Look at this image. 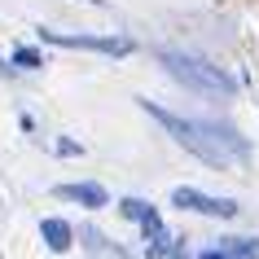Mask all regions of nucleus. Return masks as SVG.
Here are the masks:
<instances>
[{
    "label": "nucleus",
    "mask_w": 259,
    "mask_h": 259,
    "mask_svg": "<svg viewBox=\"0 0 259 259\" xmlns=\"http://www.w3.org/2000/svg\"><path fill=\"white\" fill-rule=\"evenodd\" d=\"M57 198H70V202H79V206H106L110 202L101 185H62Z\"/></svg>",
    "instance_id": "5"
},
{
    "label": "nucleus",
    "mask_w": 259,
    "mask_h": 259,
    "mask_svg": "<svg viewBox=\"0 0 259 259\" xmlns=\"http://www.w3.org/2000/svg\"><path fill=\"white\" fill-rule=\"evenodd\" d=\"M224 259H255L259 255V237H242V242H224V250H220Z\"/></svg>",
    "instance_id": "7"
},
{
    "label": "nucleus",
    "mask_w": 259,
    "mask_h": 259,
    "mask_svg": "<svg viewBox=\"0 0 259 259\" xmlns=\"http://www.w3.org/2000/svg\"><path fill=\"white\" fill-rule=\"evenodd\" d=\"M14 62H18V66H27V70H35V66H40V53H35V49H18Z\"/></svg>",
    "instance_id": "10"
},
{
    "label": "nucleus",
    "mask_w": 259,
    "mask_h": 259,
    "mask_svg": "<svg viewBox=\"0 0 259 259\" xmlns=\"http://www.w3.org/2000/svg\"><path fill=\"white\" fill-rule=\"evenodd\" d=\"M171 255V237H158V242H150V259H167Z\"/></svg>",
    "instance_id": "11"
},
{
    "label": "nucleus",
    "mask_w": 259,
    "mask_h": 259,
    "mask_svg": "<svg viewBox=\"0 0 259 259\" xmlns=\"http://www.w3.org/2000/svg\"><path fill=\"white\" fill-rule=\"evenodd\" d=\"M88 5H106V0H88Z\"/></svg>",
    "instance_id": "13"
},
{
    "label": "nucleus",
    "mask_w": 259,
    "mask_h": 259,
    "mask_svg": "<svg viewBox=\"0 0 259 259\" xmlns=\"http://www.w3.org/2000/svg\"><path fill=\"white\" fill-rule=\"evenodd\" d=\"M202 259H224V255H220V250H206V255Z\"/></svg>",
    "instance_id": "12"
},
{
    "label": "nucleus",
    "mask_w": 259,
    "mask_h": 259,
    "mask_svg": "<svg viewBox=\"0 0 259 259\" xmlns=\"http://www.w3.org/2000/svg\"><path fill=\"white\" fill-rule=\"evenodd\" d=\"M141 229H145V237H150V242H158V237H167V229H163V220H158V211H150V215L141 220Z\"/></svg>",
    "instance_id": "8"
},
{
    "label": "nucleus",
    "mask_w": 259,
    "mask_h": 259,
    "mask_svg": "<svg viewBox=\"0 0 259 259\" xmlns=\"http://www.w3.org/2000/svg\"><path fill=\"white\" fill-rule=\"evenodd\" d=\"M44 44H62V49H88V53H106V57H127L132 53V40H119V35H62V31L40 27Z\"/></svg>",
    "instance_id": "3"
},
{
    "label": "nucleus",
    "mask_w": 259,
    "mask_h": 259,
    "mask_svg": "<svg viewBox=\"0 0 259 259\" xmlns=\"http://www.w3.org/2000/svg\"><path fill=\"white\" fill-rule=\"evenodd\" d=\"M171 202H176L180 211H198V215H215V220L237 215V202H229V198H206V193H198V189H176Z\"/></svg>",
    "instance_id": "4"
},
{
    "label": "nucleus",
    "mask_w": 259,
    "mask_h": 259,
    "mask_svg": "<svg viewBox=\"0 0 259 259\" xmlns=\"http://www.w3.org/2000/svg\"><path fill=\"white\" fill-rule=\"evenodd\" d=\"M40 237L49 242V250H66V246H70V224H66V220H44Z\"/></svg>",
    "instance_id": "6"
},
{
    "label": "nucleus",
    "mask_w": 259,
    "mask_h": 259,
    "mask_svg": "<svg viewBox=\"0 0 259 259\" xmlns=\"http://www.w3.org/2000/svg\"><path fill=\"white\" fill-rule=\"evenodd\" d=\"M163 66L171 70L185 88L206 93V97H229L233 88H237L233 75H224L220 66H211V62H202V57H189V53H163Z\"/></svg>",
    "instance_id": "2"
},
{
    "label": "nucleus",
    "mask_w": 259,
    "mask_h": 259,
    "mask_svg": "<svg viewBox=\"0 0 259 259\" xmlns=\"http://www.w3.org/2000/svg\"><path fill=\"white\" fill-rule=\"evenodd\" d=\"M119 211H123V215H127V220H137V224H141V220L150 215L154 206H145V202H141V198H127V202H123V206H119Z\"/></svg>",
    "instance_id": "9"
},
{
    "label": "nucleus",
    "mask_w": 259,
    "mask_h": 259,
    "mask_svg": "<svg viewBox=\"0 0 259 259\" xmlns=\"http://www.w3.org/2000/svg\"><path fill=\"white\" fill-rule=\"evenodd\" d=\"M145 110L171 132V141H180L193 158H202L211 167H233V163H246L250 158V145L233 127H224V123H193V119H180V114H167V110L150 106V101H145Z\"/></svg>",
    "instance_id": "1"
}]
</instances>
